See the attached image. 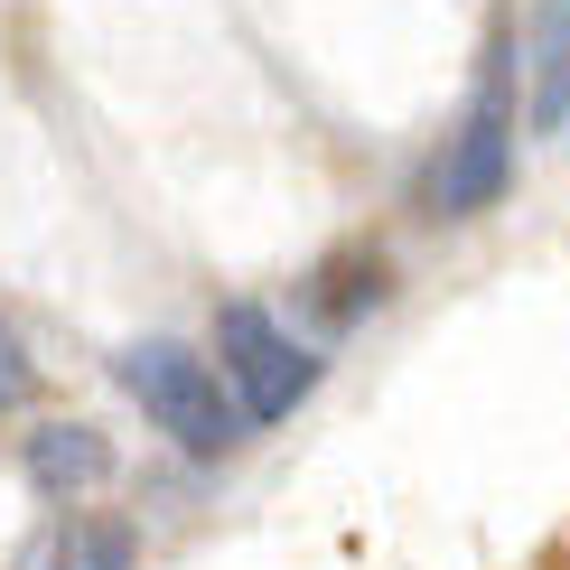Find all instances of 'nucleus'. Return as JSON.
Listing matches in <instances>:
<instances>
[{"instance_id":"obj_1","label":"nucleus","mask_w":570,"mask_h":570,"mask_svg":"<svg viewBox=\"0 0 570 570\" xmlns=\"http://www.w3.org/2000/svg\"><path fill=\"white\" fill-rule=\"evenodd\" d=\"M112 384L140 402V421H150L178 459H234V449H244V412H234V393L216 384L206 346H187V337H131L122 355H112Z\"/></svg>"},{"instance_id":"obj_2","label":"nucleus","mask_w":570,"mask_h":570,"mask_svg":"<svg viewBox=\"0 0 570 570\" xmlns=\"http://www.w3.org/2000/svg\"><path fill=\"white\" fill-rule=\"evenodd\" d=\"M505 187H514V38H495V66L478 85V104L459 112V131L421 169V216L478 225L487 206H505Z\"/></svg>"},{"instance_id":"obj_3","label":"nucleus","mask_w":570,"mask_h":570,"mask_svg":"<svg viewBox=\"0 0 570 570\" xmlns=\"http://www.w3.org/2000/svg\"><path fill=\"white\" fill-rule=\"evenodd\" d=\"M206 365H216V384L234 393V412H244V431H272V421H291L308 393H318L327 355L299 337L281 308L263 299H225L216 308V346H206Z\"/></svg>"},{"instance_id":"obj_4","label":"nucleus","mask_w":570,"mask_h":570,"mask_svg":"<svg viewBox=\"0 0 570 570\" xmlns=\"http://www.w3.org/2000/svg\"><path fill=\"white\" fill-rule=\"evenodd\" d=\"M19 478H29L47 505H85L94 487H112V440L94 421H29L19 431Z\"/></svg>"},{"instance_id":"obj_5","label":"nucleus","mask_w":570,"mask_h":570,"mask_svg":"<svg viewBox=\"0 0 570 570\" xmlns=\"http://www.w3.org/2000/svg\"><path fill=\"white\" fill-rule=\"evenodd\" d=\"M514 76H524V122L552 140L570 131V0H542L533 29L514 38Z\"/></svg>"},{"instance_id":"obj_6","label":"nucleus","mask_w":570,"mask_h":570,"mask_svg":"<svg viewBox=\"0 0 570 570\" xmlns=\"http://www.w3.org/2000/svg\"><path fill=\"white\" fill-rule=\"evenodd\" d=\"M29 570H140V533L122 514H57Z\"/></svg>"},{"instance_id":"obj_7","label":"nucleus","mask_w":570,"mask_h":570,"mask_svg":"<svg viewBox=\"0 0 570 570\" xmlns=\"http://www.w3.org/2000/svg\"><path fill=\"white\" fill-rule=\"evenodd\" d=\"M384 299H393V263H384V253H337V263L308 272V308H318V327H355V318H374Z\"/></svg>"},{"instance_id":"obj_8","label":"nucleus","mask_w":570,"mask_h":570,"mask_svg":"<svg viewBox=\"0 0 570 570\" xmlns=\"http://www.w3.org/2000/svg\"><path fill=\"white\" fill-rule=\"evenodd\" d=\"M19 402H38V365H29V346H19V327L0 318V412H19Z\"/></svg>"}]
</instances>
